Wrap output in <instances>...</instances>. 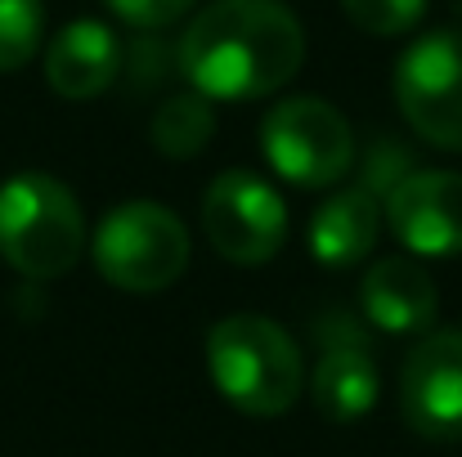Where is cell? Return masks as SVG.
Masks as SVG:
<instances>
[{
	"instance_id": "1",
	"label": "cell",
	"mask_w": 462,
	"mask_h": 457,
	"mask_svg": "<svg viewBox=\"0 0 462 457\" xmlns=\"http://www.w3.org/2000/svg\"><path fill=\"white\" fill-rule=\"evenodd\" d=\"M301 59L306 32L283 0H211L175 45L180 77L211 104L265 99L301 72Z\"/></svg>"
},
{
	"instance_id": "2",
	"label": "cell",
	"mask_w": 462,
	"mask_h": 457,
	"mask_svg": "<svg viewBox=\"0 0 462 457\" xmlns=\"http://www.w3.org/2000/svg\"><path fill=\"white\" fill-rule=\"evenodd\" d=\"M207 372L229 408L247 417H283L306 390L297 341L265 314H229L207 332Z\"/></svg>"
},
{
	"instance_id": "3",
	"label": "cell",
	"mask_w": 462,
	"mask_h": 457,
	"mask_svg": "<svg viewBox=\"0 0 462 457\" xmlns=\"http://www.w3.org/2000/svg\"><path fill=\"white\" fill-rule=\"evenodd\" d=\"M86 251V215L72 188L45 170H23L0 184V256L23 279L50 283Z\"/></svg>"
},
{
	"instance_id": "4",
	"label": "cell",
	"mask_w": 462,
	"mask_h": 457,
	"mask_svg": "<svg viewBox=\"0 0 462 457\" xmlns=\"http://www.w3.org/2000/svg\"><path fill=\"white\" fill-rule=\"evenodd\" d=\"M90 256L108 288L131 297H153L184 274L189 229L162 202H122L99 220Z\"/></svg>"
},
{
	"instance_id": "5",
	"label": "cell",
	"mask_w": 462,
	"mask_h": 457,
	"mask_svg": "<svg viewBox=\"0 0 462 457\" xmlns=\"http://www.w3.org/2000/svg\"><path fill=\"white\" fill-rule=\"evenodd\" d=\"M261 152L279 179L297 188H332L355 161V131L328 99L297 95L265 113Z\"/></svg>"
},
{
	"instance_id": "6",
	"label": "cell",
	"mask_w": 462,
	"mask_h": 457,
	"mask_svg": "<svg viewBox=\"0 0 462 457\" xmlns=\"http://www.w3.org/2000/svg\"><path fill=\"white\" fill-rule=\"evenodd\" d=\"M395 104L422 144L462 152V32H427L400 54Z\"/></svg>"
},
{
	"instance_id": "7",
	"label": "cell",
	"mask_w": 462,
	"mask_h": 457,
	"mask_svg": "<svg viewBox=\"0 0 462 457\" xmlns=\"http://www.w3.org/2000/svg\"><path fill=\"white\" fill-rule=\"evenodd\" d=\"M202 233L229 265H265L288 238L279 188L252 170H220L202 193Z\"/></svg>"
},
{
	"instance_id": "8",
	"label": "cell",
	"mask_w": 462,
	"mask_h": 457,
	"mask_svg": "<svg viewBox=\"0 0 462 457\" xmlns=\"http://www.w3.org/2000/svg\"><path fill=\"white\" fill-rule=\"evenodd\" d=\"M400 413L413 435L462 444V327L422 332L400 368Z\"/></svg>"
},
{
	"instance_id": "9",
	"label": "cell",
	"mask_w": 462,
	"mask_h": 457,
	"mask_svg": "<svg viewBox=\"0 0 462 457\" xmlns=\"http://www.w3.org/2000/svg\"><path fill=\"white\" fill-rule=\"evenodd\" d=\"M314 332H319V345H323V354L314 363V377H310L314 408L337 426L368 417L377 395H382V372H377L368 336L346 314H328Z\"/></svg>"
},
{
	"instance_id": "10",
	"label": "cell",
	"mask_w": 462,
	"mask_h": 457,
	"mask_svg": "<svg viewBox=\"0 0 462 457\" xmlns=\"http://www.w3.org/2000/svg\"><path fill=\"white\" fill-rule=\"evenodd\" d=\"M391 233L431 260L462 256V175L458 170H413L386 193Z\"/></svg>"
},
{
	"instance_id": "11",
	"label": "cell",
	"mask_w": 462,
	"mask_h": 457,
	"mask_svg": "<svg viewBox=\"0 0 462 457\" xmlns=\"http://www.w3.org/2000/svg\"><path fill=\"white\" fill-rule=\"evenodd\" d=\"M359 309L373 327L391 332V336H409V332H427L436 323V283L422 270V260L413 256H382L368 265L364 283H359Z\"/></svg>"
},
{
	"instance_id": "12",
	"label": "cell",
	"mask_w": 462,
	"mask_h": 457,
	"mask_svg": "<svg viewBox=\"0 0 462 457\" xmlns=\"http://www.w3.org/2000/svg\"><path fill=\"white\" fill-rule=\"evenodd\" d=\"M122 77V45L99 18L68 23L45 50V81L59 99H95Z\"/></svg>"
},
{
	"instance_id": "13",
	"label": "cell",
	"mask_w": 462,
	"mask_h": 457,
	"mask_svg": "<svg viewBox=\"0 0 462 457\" xmlns=\"http://www.w3.org/2000/svg\"><path fill=\"white\" fill-rule=\"evenodd\" d=\"M377 233H382V202L368 188L350 184V188L332 193L310 215L306 242H310V256L319 265L350 270V265H359L377 247Z\"/></svg>"
},
{
	"instance_id": "14",
	"label": "cell",
	"mask_w": 462,
	"mask_h": 457,
	"mask_svg": "<svg viewBox=\"0 0 462 457\" xmlns=\"http://www.w3.org/2000/svg\"><path fill=\"white\" fill-rule=\"evenodd\" d=\"M153 149L171 161H189L211 144L216 135V113H211V99L189 90V95H171L162 108L153 113Z\"/></svg>"
},
{
	"instance_id": "15",
	"label": "cell",
	"mask_w": 462,
	"mask_h": 457,
	"mask_svg": "<svg viewBox=\"0 0 462 457\" xmlns=\"http://www.w3.org/2000/svg\"><path fill=\"white\" fill-rule=\"evenodd\" d=\"M45 32V5L41 0H0V72H18Z\"/></svg>"
},
{
	"instance_id": "16",
	"label": "cell",
	"mask_w": 462,
	"mask_h": 457,
	"mask_svg": "<svg viewBox=\"0 0 462 457\" xmlns=\"http://www.w3.org/2000/svg\"><path fill=\"white\" fill-rule=\"evenodd\" d=\"M341 9L368 36H409L422 23L427 0H341Z\"/></svg>"
},
{
	"instance_id": "17",
	"label": "cell",
	"mask_w": 462,
	"mask_h": 457,
	"mask_svg": "<svg viewBox=\"0 0 462 457\" xmlns=\"http://www.w3.org/2000/svg\"><path fill=\"white\" fill-rule=\"evenodd\" d=\"M418 166H413V152H409V144L404 140H377L373 149H368V157H364V170H359V188H368L373 197H386L404 175H413Z\"/></svg>"
},
{
	"instance_id": "18",
	"label": "cell",
	"mask_w": 462,
	"mask_h": 457,
	"mask_svg": "<svg viewBox=\"0 0 462 457\" xmlns=\"http://www.w3.org/2000/svg\"><path fill=\"white\" fill-rule=\"evenodd\" d=\"M198 0H108V9L126 23V27H140V32H162L171 23H180Z\"/></svg>"
}]
</instances>
